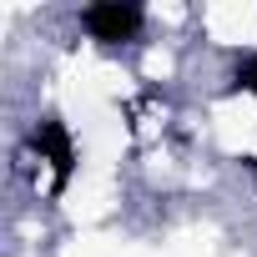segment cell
I'll return each mask as SVG.
<instances>
[{
    "instance_id": "3957f363",
    "label": "cell",
    "mask_w": 257,
    "mask_h": 257,
    "mask_svg": "<svg viewBox=\"0 0 257 257\" xmlns=\"http://www.w3.org/2000/svg\"><path fill=\"white\" fill-rule=\"evenodd\" d=\"M232 81H237V91H252V96H257V51H247V56L237 61V76H232Z\"/></svg>"
},
{
    "instance_id": "7a4b0ae2",
    "label": "cell",
    "mask_w": 257,
    "mask_h": 257,
    "mask_svg": "<svg viewBox=\"0 0 257 257\" xmlns=\"http://www.w3.org/2000/svg\"><path fill=\"white\" fill-rule=\"evenodd\" d=\"M31 147L41 152V162L51 167V192H66L71 187V172H76V142H71V126L61 116H46L36 132H31Z\"/></svg>"
},
{
    "instance_id": "6da1fadb",
    "label": "cell",
    "mask_w": 257,
    "mask_h": 257,
    "mask_svg": "<svg viewBox=\"0 0 257 257\" xmlns=\"http://www.w3.org/2000/svg\"><path fill=\"white\" fill-rule=\"evenodd\" d=\"M142 26H147V11L137 0H96V6L81 11V31L96 46H126V41H137Z\"/></svg>"
}]
</instances>
